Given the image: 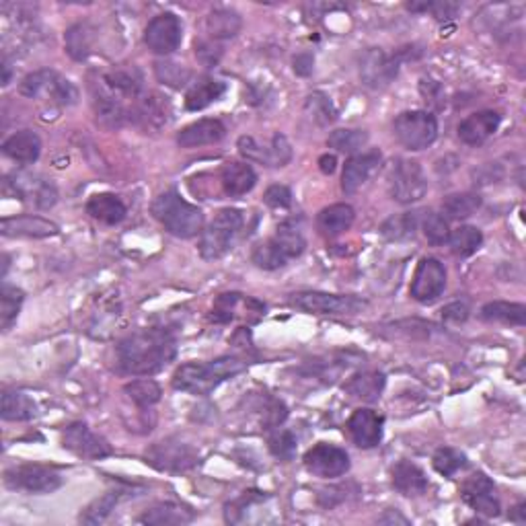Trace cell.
<instances>
[{
  "label": "cell",
  "instance_id": "603a6c76",
  "mask_svg": "<svg viewBox=\"0 0 526 526\" xmlns=\"http://www.w3.org/2000/svg\"><path fill=\"white\" fill-rule=\"evenodd\" d=\"M58 224L50 223L42 216L25 214V216H11L0 223V232L4 237H31V239H45L58 235Z\"/></svg>",
  "mask_w": 526,
  "mask_h": 526
},
{
  "label": "cell",
  "instance_id": "7a4b0ae2",
  "mask_svg": "<svg viewBox=\"0 0 526 526\" xmlns=\"http://www.w3.org/2000/svg\"><path fill=\"white\" fill-rule=\"evenodd\" d=\"M247 370V362L237 356H223L212 362H187L173 374V387L192 395H210L220 382Z\"/></svg>",
  "mask_w": 526,
  "mask_h": 526
},
{
  "label": "cell",
  "instance_id": "83f0119b",
  "mask_svg": "<svg viewBox=\"0 0 526 526\" xmlns=\"http://www.w3.org/2000/svg\"><path fill=\"white\" fill-rule=\"evenodd\" d=\"M354 218H356V212L352 206L334 204V206L323 208L319 212V216H317V229L321 231V235L334 239L343 235V232L354 224Z\"/></svg>",
  "mask_w": 526,
  "mask_h": 526
},
{
  "label": "cell",
  "instance_id": "e575fe53",
  "mask_svg": "<svg viewBox=\"0 0 526 526\" xmlns=\"http://www.w3.org/2000/svg\"><path fill=\"white\" fill-rule=\"evenodd\" d=\"M37 415V404L27 393L4 391L3 393V420L27 421Z\"/></svg>",
  "mask_w": 526,
  "mask_h": 526
},
{
  "label": "cell",
  "instance_id": "94428289",
  "mask_svg": "<svg viewBox=\"0 0 526 526\" xmlns=\"http://www.w3.org/2000/svg\"><path fill=\"white\" fill-rule=\"evenodd\" d=\"M510 521L516 522V524H524L526 522V504H518L514 510L510 512Z\"/></svg>",
  "mask_w": 526,
  "mask_h": 526
},
{
  "label": "cell",
  "instance_id": "f5cc1de1",
  "mask_svg": "<svg viewBox=\"0 0 526 526\" xmlns=\"http://www.w3.org/2000/svg\"><path fill=\"white\" fill-rule=\"evenodd\" d=\"M239 153H241L247 161H255V162H263V165H270L268 146L259 145L253 136H241V138H239Z\"/></svg>",
  "mask_w": 526,
  "mask_h": 526
},
{
  "label": "cell",
  "instance_id": "6125c7cd",
  "mask_svg": "<svg viewBox=\"0 0 526 526\" xmlns=\"http://www.w3.org/2000/svg\"><path fill=\"white\" fill-rule=\"evenodd\" d=\"M381 522H401V524H407L405 518H404V516H399L397 512H395V514H393V510L389 512V514L382 516V518H381Z\"/></svg>",
  "mask_w": 526,
  "mask_h": 526
},
{
  "label": "cell",
  "instance_id": "9f6ffc18",
  "mask_svg": "<svg viewBox=\"0 0 526 526\" xmlns=\"http://www.w3.org/2000/svg\"><path fill=\"white\" fill-rule=\"evenodd\" d=\"M286 415H288V412H286V405L282 401H271V405L265 409L263 424L265 428H278L286 420Z\"/></svg>",
  "mask_w": 526,
  "mask_h": 526
},
{
  "label": "cell",
  "instance_id": "7402d4cb",
  "mask_svg": "<svg viewBox=\"0 0 526 526\" xmlns=\"http://www.w3.org/2000/svg\"><path fill=\"white\" fill-rule=\"evenodd\" d=\"M499 122H502V115L498 112H491V109L473 114L459 123V138L469 146L483 145L487 138H491V136L498 132Z\"/></svg>",
  "mask_w": 526,
  "mask_h": 526
},
{
  "label": "cell",
  "instance_id": "d590c367",
  "mask_svg": "<svg viewBox=\"0 0 526 526\" xmlns=\"http://www.w3.org/2000/svg\"><path fill=\"white\" fill-rule=\"evenodd\" d=\"M271 239H274V241L282 247V251L286 253V255H288V259L302 255L304 247H307L302 229L296 220H284V223L278 224L276 235Z\"/></svg>",
  "mask_w": 526,
  "mask_h": 526
},
{
  "label": "cell",
  "instance_id": "e0dca14e",
  "mask_svg": "<svg viewBox=\"0 0 526 526\" xmlns=\"http://www.w3.org/2000/svg\"><path fill=\"white\" fill-rule=\"evenodd\" d=\"M148 463L161 471H185L198 463L193 448L181 443H159L146 452Z\"/></svg>",
  "mask_w": 526,
  "mask_h": 526
},
{
  "label": "cell",
  "instance_id": "484cf974",
  "mask_svg": "<svg viewBox=\"0 0 526 526\" xmlns=\"http://www.w3.org/2000/svg\"><path fill=\"white\" fill-rule=\"evenodd\" d=\"M220 184H223L224 193H229L231 198H241L255 187L257 175L249 162L232 161L226 162L220 171Z\"/></svg>",
  "mask_w": 526,
  "mask_h": 526
},
{
  "label": "cell",
  "instance_id": "cb8c5ba5",
  "mask_svg": "<svg viewBox=\"0 0 526 526\" xmlns=\"http://www.w3.org/2000/svg\"><path fill=\"white\" fill-rule=\"evenodd\" d=\"M226 136V128L220 120L214 118H204L185 126L177 134V145L184 148H196V146H206L214 145V142L223 140Z\"/></svg>",
  "mask_w": 526,
  "mask_h": 526
},
{
  "label": "cell",
  "instance_id": "5bb4252c",
  "mask_svg": "<svg viewBox=\"0 0 526 526\" xmlns=\"http://www.w3.org/2000/svg\"><path fill=\"white\" fill-rule=\"evenodd\" d=\"M62 446L67 448V451L75 452L76 457L90 460L106 459L112 454V446L107 444V440L101 438L99 434H95L87 424H81V421L67 428L62 438Z\"/></svg>",
  "mask_w": 526,
  "mask_h": 526
},
{
  "label": "cell",
  "instance_id": "f35d334b",
  "mask_svg": "<svg viewBox=\"0 0 526 526\" xmlns=\"http://www.w3.org/2000/svg\"><path fill=\"white\" fill-rule=\"evenodd\" d=\"M253 263L262 270H280L288 263V255L282 251V247L278 245L274 239L255 245V249L251 253Z\"/></svg>",
  "mask_w": 526,
  "mask_h": 526
},
{
  "label": "cell",
  "instance_id": "74e56055",
  "mask_svg": "<svg viewBox=\"0 0 526 526\" xmlns=\"http://www.w3.org/2000/svg\"><path fill=\"white\" fill-rule=\"evenodd\" d=\"M23 301V290H19L17 286H3V290H0V327L3 331H9L12 323L17 321Z\"/></svg>",
  "mask_w": 526,
  "mask_h": 526
},
{
  "label": "cell",
  "instance_id": "681fc988",
  "mask_svg": "<svg viewBox=\"0 0 526 526\" xmlns=\"http://www.w3.org/2000/svg\"><path fill=\"white\" fill-rule=\"evenodd\" d=\"M307 112L310 114V118L319 123V126H327V123L335 122V118H337L335 109H334V106H331V101L321 93H315V95L309 97Z\"/></svg>",
  "mask_w": 526,
  "mask_h": 526
},
{
  "label": "cell",
  "instance_id": "f6af8a7d",
  "mask_svg": "<svg viewBox=\"0 0 526 526\" xmlns=\"http://www.w3.org/2000/svg\"><path fill=\"white\" fill-rule=\"evenodd\" d=\"M415 226H418V216H415L413 212L395 214V216L389 218L387 223L381 226V232L389 241H401V239L413 237Z\"/></svg>",
  "mask_w": 526,
  "mask_h": 526
},
{
  "label": "cell",
  "instance_id": "30bf717a",
  "mask_svg": "<svg viewBox=\"0 0 526 526\" xmlns=\"http://www.w3.org/2000/svg\"><path fill=\"white\" fill-rule=\"evenodd\" d=\"M181 40H184V27L173 12H161L145 29V43L159 56L173 54L181 45Z\"/></svg>",
  "mask_w": 526,
  "mask_h": 526
},
{
  "label": "cell",
  "instance_id": "816d5d0a",
  "mask_svg": "<svg viewBox=\"0 0 526 526\" xmlns=\"http://www.w3.org/2000/svg\"><path fill=\"white\" fill-rule=\"evenodd\" d=\"M268 157H270L268 167L288 165V161L292 159V148L288 138H286L284 134H274V138H271L268 146Z\"/></svg>",
  "mask_w": 526,
  "mask_h": 526
},
{
  "label": "cell",
  "instance_id": "277c9868",
  "mask_svg": "<svg viewBox=\"0 0 526 526\" xmlns=\"http://www.w3.org/2000/svg\"><path fill=\"white\" fill-rule=\"evenodd\" d=\"M243 212L237 208L220 210L200 239V253L204 259H220L231 251L232 243L243 229Z\"/></svg>",
  "mask_w": 526,
  "mask_h": 526
},
{
  "label": "cell",
  "instance_id": "9c48e42d",
  "mask_svg": "<svg viewBox=\"0 0 526 526\" xmlns=\"http://www.w3.org/2000/svg\"><path fill=\"white\" fill-rule=\"evenodd\" d=\"M428 179L420 162L401 159L391 171V196L399 204H415L426 196Z\"/></svg>",
  "mask_w": 526,
  "mask_h": 526
},
{
  "label": "cell",
  "instance_id": "60d3db41",
  "mask_svg": "<svg viewBox=\"0 0 526 526\" xmlns=\"http://www.w3.org/2000/svg\"><path fill=\"white\" fill-rule=\"evenodd\" d=\"M93 31H90L87 25H73L67 31V35H64V42H67V51L70 56L75 58V60H87L90 50H93Z\"/></svg>",
  "mask_w": 526,
  "mask_h": 526
},
{
  "label": "cell",
  "instance_id": "8992f818",
  "mask_svg": "<svg viewBox=\"0 0 526 526\" xmlns=\"http://www.w3.org/2000/svg\"><path fill=\"white\" fill-rule=\"evenodd\" d=\"M395 136L407 151H424L438 138V120L430 112H404L393 123Z\"/></svg>",
  "mask_w": 526,
  "mask_h": 526
},
{
  "label": "cell",
  "instance_id": "7c38bea8",
  "mask_svg": "<svg viewBox=\"0 0 526 526\" xmlns=\"http://www.w3.org/2000/svg\"><path fill=\"white\" fill-rule=\"evenodd\" d=\"M304 467L317 477L334 479L349 471V457L340 446L319 443L304 454Z\"/></svg>",
  "mask_w": 526,
  "mask_h": 526
},
{
  "label": "cell",
  "instance_id": "ffe728a7",
  "mask_svg": "<svg viewBox=\"0 0 526 526\" xmlns=\"http://www.w3.org/2000/svg\"><path fill=\"white\" fill-rule=\"evenodd\" d=\"M142 75L138 68H114V70H107L106 75H101L99 79H97V84H101L103 89L109 90V93L120 97V99H132V101H138L142 97V89H145V84H142Z\"/></svg>",
  "mask_w": 526,
  "mask_h": 526
},
{
  "label": "cell",
  "instance_id": "ac0fdd59",
  "mask_svg": "<svg viewBox=\"0 0 526 526\" xmlns=\"http://www.w3.org/2000/svg\"><path fill=\"white\" fill-rule=\"evenodd\" d=\"M382 426H385V418L373 409H358L348 420L349 436L360 448L379 446L382 440Z\"/></svg>",
  "mask_w": 526,
  "mask_h": 526
},
{
  "label": "cell",
  "instance_id": "f907efd6",
  "mask_svg": "<svg viewBox=\"0 0 526 526\" xmlns=\"http://www.w3.org/2000/svg\"><path fill=\"white\" fill-rule=\"evenodd\" d=\"M270 451L278 459L290 460L296 452V436L290 430H276L270 436Z\"/></svg>",
  "mask_w": 526,
  "mask_h": 526
},
{
  "label": "cell",
  "instance_id": "c3c4849f",
  "mask_svg": "<svg viewBox=\"0 0 526 526\" xmlns=\"http://www.w3.org/2000/svg\"><path fill=\"white\" fill-rule=\"evenodd\" d=\"M421 229H424V235L432 245H444L451 237L448 220L438 212H426L424 220H421Z\"/></svg>",
  "mask_w": 526,
  "mask_h": 526
},
{
  "label": "cell",
  "instance_id": "7bdbcfd3",
  "mask_svg": "<svg viewBox=\"0 0 526 526\" xmlns=\"http://www.w3.org/2000/svg\"><path fill=\"white\" fill-rule=\"evenodd\" d=\"M123 491H107L103 493L101 498H97L95 502H90L87 506V510L81 514V522L84 524H101L106 518L112 514L115 506L122 499Z\"/></svg>",
  "mask_w": 526,
  "mask_h": 526
},
{
  "label": "cell",
  "instance_id": "2e32d148",
  "mask_svg": "<svg viewBox=\"0 0 526 526\" xmlns=\"http://www.w3.org/2000/svg\"><path fill=\"white\" fill-rule=\"evenodd\" d=\"M6 185L12 187L15 196L25 200V202H34L42 210H48L58 200L54 184H50L48 179L37 177V175L17 173L11 179H6Z\"/></svg>",
  "mask_w": 526,
  "mask_h": 526
},
{
  "label": "cell",
  "instance_id": "b9f144b4",
  "mask_svg": "<svg viewBox=\"0 0 526 526\" xmlns=\"http://www.w3.org/2000/svg\"><path fill=\"white\" fill-rule=\"evenodd\" d=\"M368 134L365 130H334L327 138V146L335 148L337 153L354 154L366 146Z\"/></svg>",
  "mask_w": 526,
  "mask_h": 526
},
{
  "label": "cell",
  "instance_id": "7dc6e473",
  "mask_svg": "<svg viewBox=\"0 0 526 526\" xmlns=\"http://www.w3.org/2000/svg\"><path fill=\"white\" fill-rule=\"evenodd\" d=\"M154 73H157V79L161 82H165V84H169V87H173V89L185 87V84L190 82V79H192L190 68H185L184 64L169 62V60L154 64Z\"/></svg>",
  "mask_w": 526,
  "mask_h": 526
},
{
  "label": "cell",
  "instance_id": "6f0895ef",
  "mask_svg": "<svg viewBox=\"0 0 526 526\" xmlns=\"http://www.w3.org/2000/svg\"><path fill=\"white\" fill-rule=\"evenodd\" d=\"M469 317V307L465 302H452L443 309V319L451 323H465Z\"/></svg>",
  "mask_w": 526,
  "mask_h": 526
},
{
  "label": "cell",
  "instance_id": "d4e9b609",
  "mask_svg": "<svg viewBox=\"0 0 526 526\" xmlns=\"http://www.w3.org/2000/svg\"><path fill=\"white\" fill-rule=\"evenodd\" d=\"M3 153L19 165H34L42 154V140L31 130H21L3 142Z\"/></svg>",
  "mask_w": 526,
  "mask_h": 526
},
{
  "label": "cell",
  "instance_id": "d6986e66",
  "mask_svg": "<svg viewBox=\"0 0 526 526\" xmlns=\"http://www.w3.org/2000/svg\"><path fill=\"white\" fill-rule=\"evenodd\" d=\"M171 120V103L159 93L142 95L132 106V122L148 130H161Z\"/></svg>",
  "mask_w": 526,
  "mask_h": 526
},
{
  "label": "cell",
  "instance_id": "db71d44e",
  "mask_svg": "<svg viewBox=\"0 0 526 526\" xmlns=\"http://www.w3.org/2000/svg\"><path fill=\"white\" fill-rule=\"evenodd\" d=\"M265 204L270 208H276V210H286V208L292 206V192L286 185H271L268 192H265Z\"/></svg>",
  "mask_w": 526,
  "mask_h": 526
},
{
  "label": "cell",
  "instance_id": "ee69618b",
  "mask_svg": "<svg viewBox=\"0 0 526 526\" xmlns=\"http://www.w3.org/2000/svg\"><path fill=\"white\" fill-rule=\"evenodd\" d=\"M123 391H126L128 397L132 399L134 404L138 407H142V409L153 407L154 404H159L161 395H162L161 387L151 379H140V381L128 382V385L123 387Z\"/></svg>",
  "mask_w": 526,
  "mask_h": 526
},
{
  "label": "cell",
  "instance_id": "8d00e7d4",
  "mask_svg": "<svg viewBox=\"0 0 526 526\" xmlns=\"http://www.w3.org/2000/svg\"><path fill=\"white\" fill-rule=\"evenodd\" d=\"M483 243V235L477 226H459L451 231L448 245L457 257H471Z\"/></svg>",
  "mask_w": 526,
  "mask_h": 526
},
{
  "label": "cell",
  "instance_id": "ba28073f",
  "mask_svg": "<svg viewBox=\"0 0 526 526\" xmlns=\"http://www.w3.org/2000/svg\"><path fill=\"white\" fill-rule=\"evenodd\" d=\"M4 485L27 493H51L62 485V477L51 467L27 463L4 471Z\"/></svg>",
  "mask_w": 526,
  "mask_h": 526
},
{
  "label": "cell",
  "instance_id": "4316f807",
  "mask_svg": "<svg viewBox=\"0 0 526 526\" xmlns=\"http://www.w3.org/2000/svg\"><path fill=\"white\" fill-rule=\"evenodd\" d=\"M385 374L376 373V370H366V373L354 374L346 385L343 391L356 401H365V404H374L381 399V393L385 391Z\"/></svg>",
  "mask_w": 526,
  "mask_h": 526
},
{
  "label": "cell",
  "instance_id": "1f68e13d",
  "mask_svg": "<svg viewBox=\"0 0 526 526\" xmlns=\"http://www.w3.org/2000/svg\"><path fill=\"white\" fill-rule=\"evenodd\" d=\"M226 93V84L218 79H200L198 82H193L190 90L185 95V107L190 112H200V109H206L210 103L218 101L220 97Z\"/></svg>",
  "mask_w": 526,
  "mask_h": 526
},
{
  "label": "cell",
  "instance_id": "4fadbf2b",
  "mask_svg": "<svg viewBox=\"0 0 526 526\" xmlns=\"http://www.w3.org/2000/svg\"><path fill=\"white\" fill-rule=\"evenodd\" d=\"M401 60V54L391 56L382 50H368L360 62V79L370 89L387 87L397 79Z\"/></svg>",
  "mask_w": 526,
  "mask_h": 526
},
{
  "label": "cell",
  "instance_id": "f1b7e54d",
  "mask_svg": "<svg viewBox=\"0 0 526 526\" xmlns=\"http://www.w3.org/2000/svg\"><path fill=\"white\" fill-rule=\"evenodd\" d=\"M393 485L404 496L415 498L426 493L430 483H428L426 473L418 465L409 463V460H401V463L393 467Z\"/></svg>",
  "mask_w": 526,
  "mask_h": 526
},
{
  "label": "cell",
  "instance_id": "ab89813d",
  "mask_svg": "<svg viewBox=\"0 0 526 526\" xmlns=\"http://www.w3.org/2000/svg\"><path fill=\"white\" fill-rule=\"evenodd\" d=\"M482 208V198L477 193H452L443 204V212L452 220L469 218Z\"/></svg>",
  "mask_w": 526,
  "mask_h": 526
},
{
  "label": "cell",
  "instance_id": "d6a6232c",
  "mask_svg": "<svg viewBox=\"0 0 526 526\" xmlns=\"http://www.w3.org/2000/svg\"><path fill=\"white\" fill-rule=\"evenodd\" d=\"M241 17L235 11L229 9H216L212 11L206 19V31L212 42L218 40H231L241 31Z\"/></svg>",
  "mask_w": 526,
  "mask_h": 526
},
{
  "label": "cell",
  "instance_id": "3957f363",
  "mask_svg": "<svg viewBox=\"0 0 526 526\" xmlns=\"http://www.w3.org/2000/svg\"><path fill=\"white\" fill-rule=\"evenodd\" d=\"M153 214L175 237L192 239L204 229V212L198 206L185 202L175 190H169L154 200Z\"/></svg>",
  "mask_w": 526,
  "mask_h": 526
},
{
  "label": "cell",
  "instance_id": "8fae6325",
  "mask_svg": "<svg viewBox=\"0 0 526 526\" xmlns=\"http://www.w3.org/2000/svg\"><path fill=\"white\" fill-rule=\"evenodd\" d=\"M446 288V270L436 257H424L415 268L412 280V296L418 302H434Z\"/></svg>",
  "mask_w": 526,
  "mask_h": 526
},
{
  "label": "cell",
  "instance_id": "91938a15",
  "mask_svg": "<svg viewBox=\"0 0 526 526\" xmlns=\"http://www.w3.org/2000/svg\"><path fill=\"white\" fill-rule=\"evenodd\" d=\"M319 169L325 175H331L337 169V159L334 157V154H323V157L319 159Z\"/></svg>",
  "mask_w": 526,
  "mask_h": 526
},
{
  "label": "cell",
  "instance_id": "680465c9",
  "mask_svg": "<svg viewBox=\"0 0 526 526\" xmlns=\"http://www.w3.org/2000/svg\"><path fill=\"white\" fill-rule=\"evenodd\" d=\"M313 64H315V60H313V56H310V54L296 56L294 58V73L301 75V76H307V75L313 73Z\"/></svg>",
  "mask_w": 526,
  "mask_h": 526
},
{
  "label": "cell",
  "instance_id": "11a10c76",
  "mask_svg": "<svg viewBox=\"0 0 526 526\" xmlns=\"http://www.w3.org/2000/svg\"><path fill=\"white\" fill-rule=\"evenodd\" d=\"M220 54H223V50H218L214 42H196V56L206 67H214L220 60Z\"/></svg>",
  "mask_w": 526,
  "mask_h": 526
},
{
  "label": "cell",
  "instance_id": "4dcf8cb0",
  "mask_svg": "<svg viewBox=\"0 0 526 526\" xmlns=\"http://www.w3.org/2000/svg\"><path fill=\"white\" fill-rule=\"evenodd\" d=\"M193 521V512L173 502L154 504L138 516L140 524L148 526H167V524H185Z\"/></svg>",
  "mask_w": 526,
  "mask_h": 526
},
{
  "label": "cell",
  "instance_id": "9a60e30c",
  "mask_svg": "<svg viewBox=\"0 0 526 526\" xmlns=\"http://www.w3.org/2000/svg\"><path fill=\"white\" fill-rule=\"evenodd\" d=\"M465 504L471 506L473 510L483 516H498L499 514V499L496 496V485L485 473H473V475L463 483L460 490Z\"/></svg>",
  "mask_w": 526,
  "mask_h": 526
},
{
  "label": "cell",
  "instance_id": "6da1fadb",
  "mask_svg": "<svg viewBox=\"0 0 526 526\" xmlns=\"http://www.w3.org/2000/svg\"><path fill=\"white\" fill-rule=\"evenodd\" d=\"M122 373L151 376L165 368L177 354V342L165 329H146L128 335L115 348Z\"/></svg>",
  "mask_w": 526,
  "mask_h": 526
},
{
  "label": "cell",
  "instance_id": "f546056e",
  "mask_svg": "<svg viewBox=\"0 0 526 526\" xmlns=\"http://www.w3.org/2000/svg\"><path fill=\"white\" fill-rule=\"evenodd\" d=\"M87 212L90 214V218L99 220L103 224H120L123 218H126L128 208L122 202L118 196L114 193H97L87 202Z\"/></svg>",
  "mask_w": 526,
  "mask_h": 526
},
{
  "label": "cell",
  "instance_id": "5b68a950",
  "mask_svg": "<svg viewBox=\"0 0 526 526\" xmlns=\"http://www.w3.org/2000/svg\"><path fill=\"white\" fill-rule=\"evenodd\" d=\"M19 90L29 99H48L60 103V106H75L79 101V90H76L75 84L58 75L56 70L48 68L25 76Z\"/></svg>",
  "mask_w": 526,
  "mask_h": 526
},
{
  "label": "cell",
  "instance_id": "bcb514c9",
  "mask_svg": "<svg viewBox=\"0 0 526 526\" xmlns=\"http://www.w3.org/2000/svg\"><path fill=\"white\" fill-rule=\"evenodd\" d=\"M434 469H436L440 475L444 477H452L454 473L465 469L467 467V457L457 448H438L436 454L432 459Z\"/></svg>",
  "mask_w": 526,
  "mask_h": 526
},
{
  "label": "cell",
  "instance_id": "836d02e7",
  "mask_svg": "<svg viewBox=\"0 0 526 526\" xmlns=\"http://www.w3.org/2000/svg\"><path fill=\"white\" fill-rule=\"evenodd\" d=\"M482 319L490 323L518 325V327H522L526 323V307L521 302L493 301V302H487L482 309Z\"/></svg>",
  "mask_w": 526,
  "mask_h": 526
},
{
  "label": "cell",
  "instance_id": "52a82bcc",
  "mask_svg": "<svg viewBox=\"0 0 526 526\" xmlns=\"http://www.w3.org/2000/svg\"><path fill=\"white\" fill-rule=\"evenodd\" d=\"M292 304L313 315H356L366 309V301L362 298L327 294V292H298L292 294Z\"/></svg>",
  "mask_w": 526,
  "mask_h": 526
},
{
  "label": "cell",
  "instance_id": "be15d7a7",
  "mask_svg": "<svg viewBox=\"0 0 526 526\" xmlns=\"http://www.w3.org/2000/svg\"><path fill=\"white\" fill-rule=\"evenodd\" d=\"M3 70H4V76H3V84H9V81H11V67H9V62H3Z\"/></svg>",
  "mask_w": 526,
  "mask_h": 526
},
{
  "label": "cell",
  "instance_id": "44dd1931",
  "mask_svg": "<svg viewBox=\"0 0 526 526\" xmlns=\"http://www.w3.org/2000/svg\"><path fill=\"white\" fill-rule=\"evenodd\" d=\"M382 154L381 151H368L354 154L352 159L346 162L342 175V190L346 193H356L366 181L373 177L376 169L381 167Z\"/></svg>",
  "mask_w": 526,
  "mask_h": 526
}]
</instances>
